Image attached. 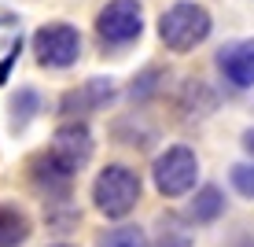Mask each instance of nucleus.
Wrapping results in <instances>:
<instances>
[{"label": "nucleus", "mask_w": 254, "mask_h": 247, "mask_svg": "<svg viewBox=\"0 0 254 247\" xmlns=\"http://www.w3.org/2000/svg\"><path fill=\"white\" fill-rule=\"evenodd\" d=\"M210 26L214 22H210V11L203 4L177 0L173 7H166L159 15V37L170 52H191L210 37Z\"/></svg>", "instance_id": "nucleus-1"}, {"label": "nucleus", "mask_w": 254, "mask_h": 247, "mask_svg": "<svg viewBox=\"0 0 254 247\" xmlns=\"http://www.w3.org/2000/svg\"><path fill=\"white\" fill-rule=\"evenodd\" d=\"M92 199H96V210L107 218H126L129 210L140 203V177L136 170L122 163H111L100 170V177L92 184Z\"/></svg>", "instance_id": "nucleus-2"}, {"label": "nucleus", "mask_w": 254, "mask_h": 247, "mask_svg": "<svg viewBox=\"0 0 254 247\" xmlns=\"http://www.w3.org/2000/svg\"><path fill=\"white\" fill-rule=\"evenodd\" d=\"M151 177H155V188L162 196H185V192L195 188V177H199V159L188 144H173L155 159L151 166Z\"/></svg>", "instance_id": "nucleus-3"}, {"label": "nucleus", "mask_w": 254, "mask_h": 247, "mask_svg": "<svg viewBox=\"0 0 254 247\" xmlns=\"http://www.w3.org/2000/svg\"><path fill=\"white\" fill-rule=\"evenodd\" d=\"M96 33L103 45H133L144 33V7L136 0H111L96 15Z\"/></svg>", "instance_id": "nucleus-4"}, {"label": "nucleus", "mask_w": 254, "mask_h": 247, "mask_svg": "<svg viewBox=\"0 0 254 247\" xmlns=\"http://www.w3.org/2000/svg\"><path fill=\"white\" fill-rule=\"evenodd\" d=\"M33 52H37L41 67L63 70L70 63H77V56H81V33L70 22H48L33 33Z\"/></svg>", "instance_id": "nucleus-5"}, {"label": "nucleus", "mask_w": 254, "mask_h": 247, "mask_svg": "<svg viewBox=\"0 0 254 247\" xmlns=\"http://www.w3.org/2000/svg\"><path fill=\"white\" fill-rule=\"evenodd\" d=\"M30 181L41 196H48V203L70 199V188H74V170L63 166L52 152H41L30 159Z\"/></svg>", "instance_id": "nucleus-6"}, {"label": "nucleus", "mask_w": 254, "mask_h": 247, "mask_svg": "<svg viewBox=\"0 0 254 247\" xmlns=\"http://www.w3.org/2000/svg\"><path fill=\"white\" fill-rule=\"evenodd\" d=\"M48 152L56 155L63 166H70V170L77 173V166L92 155V133H89V126H85V122H63V126L56 129V137H52Z\"/></svg>", "instance_id": "nucleus-7"}, {"label": "nucleus", "mask_w": 254, "mask_h": 247, "mask_svg": "<svg viewBox=\"0 0 254 247\" xmlns=\"http://www.w3.org/2000/svg\"><path fill=\"white\" fill-rule=\"evenodd\" d=\"M111 96H115V82L111 78H89L81 89H70L59 100V114H74V118L77 114H92L103 103H111Z\"/></svg>", "instance_id": "nucleus-8"}, {"label": "nucleus", "mask_w": 254, "mask_h": 247, "mask_svg": "<svg viewBox=\"0 0 254 247\" xmlns=\"http://www.w3.org/2000/svg\"><path fill=\"white\" fill-rule=\"evenodd\" d=\"M217 70L236 85V89H247L254 85V41H236V45L217 52Z\"/></svg>", "instance_id": "nucleus-9"}, {"label": "nucleus", "mask_w": 254, "mask_h": 247, "mask_svg": "<svg viewBox=\"0 0 254 247\" xmlns=\"http://www.w3.org/2000/svg\"><path fill=\"white\" fill-rule=\"evenodd\" d=\"M30 240V218L11 203H0V247H22Z\"/></svg>", "instance_id": "nucleus-10"}, {"label": "nucleus", "mask_w": 254, "mask_h": 247, "mask_svg": "<svg viewBox=\"0 0 254 247\" xmlns=\"http://www.w3.org/2000/svg\"><path fill=\"white\" fill-rule=\"evenodd\" d=\"M221 210H225V196H221L217 184H203V188L195 192V199L188 203V218H191V222H199V225L214 222Z\"/></svg>", "instance_id": "nucleus-11"}, {"label": "nucleus", "mask_w": 254, "mask_h": 247, "mask_svg": "<svg viewBox=\"0 0 254 247\" xmlns=\"http://www.w3.org/2000/svg\"><path fill=\"white\" fill-rule=\"evenodd\" d=\"M11 129L19 133V129H26L33 118H37V111H41V92L37 89H30V85H22L19 92H11Z\"/></svg>", "instance_id": "nucleus-12"}, {"label": "nucleus", "mask_w": 254, "mask_h": 247, "mask_svg": "<svg viewBox=\"0 0 254 247\" xmlns=\"http://www.w3.org/2000/svg\"><path fill=\"white\" fill-rule=\"evenodd\" d=\"M96 247H147V233L140 225H118L96 236Z\"/></svg>", "instance_id": "nucleus-13"}, {"label": "nucleus", "mask_w": 254, "mask_h": 247, "mask_svg": "<svg viewBox=\"0 0 254 247\" xmlns=\"http://www.w3.org/2000/svg\"><path fill=\"white\" fill-rule=\"evenodd\" d=\"M45 222H48L52 233H70V229H77L81 214H77L66 199H59V203H48V207H45Z\"/></svg>", "instance_id": "nucleus-14"}, {"label": "nucleus", "mask_w": 254, "mask_h": 247, "mask_svg": "<svg viewBox=\"0 0 254 247\" xmlns=\"http://www.w3.org/2000/svg\"><path fill=\"white\" fill-rule=\"evenodd\" d=\"M159 247H191V233H188V229H181L177 218H170V222H162Z\"/></svg>", "instance_id": "nucleus-15"}, {"label": "nucleus", "mask_w": 254, "mask_h": 247, "mask_svg": "<svg viewBox=\"0 0 254 247\" xmlns=\"http://www.w3.org/2000/svg\"><path fill=\"white\" fill-rule=\"evenodd\" d=\"M232 188L240 192V196L254 199V166L251 163H236L232 166Z\"/></svg>", "instance_id": "nucleus-16"}, {"label": "nucleus", "mask_w": 254, "mask_h": 247, "mask_svg": "<svg viewBox=\"0 0 254 247\" xmlns=\"http://www.w3.org/2000/svg\"><path fill=\"white\" fill-rule=\"evenodd\" d=\"M159 78H162V70L159 67H151V70H144V74L133 82V100H147L155 89H159Z\"/></svg>", "instance_id": "nucleus-17"}, {"label": "nucleus", "mask_w": 254, "mask_h": 247, "mask_svg": "<svg viewBox=\"0 0 254 247\" xmlns=\"http://www.w3.org/2000/svg\"><path fill=\"white\" fill-rule=\"evenodd\" d=\"M243 148L254 155V129H247V133H243Z\"/></svg>", "instance_id": "nucleus-18"}, {"label": "nucleus", "mask_w": 254, "mask_h": 247, "mask_svg": "<svg viewBox=\"0 0 254 247\" xmlns=\"http://www.w3.org/2000/svg\"><path fill=\"white\" fill-rule=\"evenodd\" d=\"M56 247H66V244H56Z\"/></svg>", "instance_id": "nucleus-19"}]
</instances>
